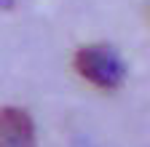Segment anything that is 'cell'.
<instances>
[{"label":"cell","instance_id":"cell-1","mask_svg":"<svg viewBox=\"0 0 150 147\" xmlns=\"http://www.w3.org/2000/svg\"><path fill=\"white\" fill-rule=\"evenodd\" d=\"M75 70L81 75L94 83L97 88H118L123 83L126 75V67L121 62V56L110 46H83L75 53Z\"/></svg>","mask_w":150,"mask_h":147},{"label":"cell","instance_id":"cell-2","mask_svg":"<svg viewBox=\"0 0 150 147\" xmlns=\"http://www.w3.org/2000/svg\"><path fill=\"white\" fill-rule=\"evenodd\" d=\"M0 147H35V126L24 110H0Z\"/></svg>","mask_w":150,"mask_h":147}]
</instances>
